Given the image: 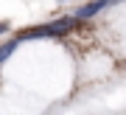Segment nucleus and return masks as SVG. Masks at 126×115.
Listing matches in <instances>:
<instances>
[{
    "label": "nucleus",
    "mask_w": 126,
    "mask_h": 115,
    "mask_svg": "<svg viewBox=\"0 0 126 115\" xmlns=\"http://www.w3.org/2000/svg\"><path fill=\"white\" fill-rule=\"evenodd\" d=\"M112 3H121V0H109V6H112Z\"/></svg>",
    "instance_id": "5"
},
{
    "label": "nucleus",
    "mask_w": 126,
    "mask_h": 115,
    "mask_svg": "<svg viewBox=\"0 0 126 115\" xmlns=\"http://www.w3.org/2000/svg\"><path fill=\"white\" fill-rule=\"evenodd\" d=\"M70 25H73V20H56V22H50V25L31 28L25 37H62V34H67V31H70Z\"/></svg>",
    "instance_id": "1"
},
{
    "label": "nucleus",
    "mask_w": 126,
    "mask_h": 115,
    "mask_svg": "<svg viewBox=\"0 0 126 115\" xmlns=\"http://www.w3.org/2000/svg\"><path fill=\"white\" fill-rule=\"evenodd\" d=\"M14 48H17V42H6V45H0V65H3L6 59L14 53Z\"/></svg>",
    "instance_id": "3"
},
{
    "label": "nucleus",
    "mask_w": 126,
    "mask_h": 115,
    "mask_svg": "<svg viewBox=\"0 0 126 115\" xmlns=\"http://www.w3.org/2000/svg\"><path fill=\"white\" fill-rule=\"evenodd\" d=\"M107 6H109V0H95V3L84 6V9H79L76 17H79V20H87V17H93V14H98L101 9H107Z\"/></svg>",
    "instance_id": "2"
},
{
    "label": "nucleus",
    "mask_w": 126,
    "mask_h": 115,
    "mask_svg": "<svg viewBox=\"0 0 126 115\" xmlns=\"http://www.w3.org/2000/svg\"><path fill=\"white\" fill-rule=\"evenodd\" d=\"M9 31V25H6V22H0V34H6Z\"/></svg>",
    "instance_id": "4"
}]
</instances>
